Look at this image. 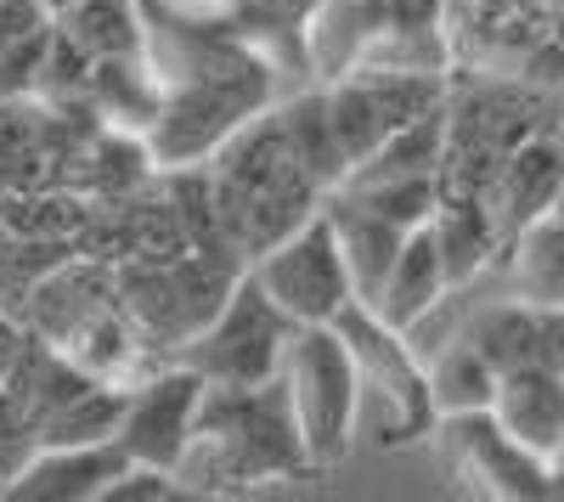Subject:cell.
Wrapping results in <instances>:
<instances>
[{
	"label": "cell",
	"instance_id": "6da1fadb",
	"mask_svg": "<svg viewBox=\"0 0 564 502\" xmlns=\"http://www.w3.org/2000/svg\"><path fill=\"white\" fill-rule=\"evenodd\" d=\"M276 390L282 406L294 418V435L305 446V463H339L350 440L361 435V379H356V356L345 345V334L334 323H305L289 328V345H282L276 361Z\"/></svg>",
	"mask_w": 564,
	"mask_h": 502
},
{
	"label": "cell",
	"instance_id": "7a4b0ae2",
	"mask_svg": "<svg viewBox=\"0 0 564 502\" xmlns=\"http://www.w3.org/2000/svg\"><path fill=\"white\" fill-rule=\"evenodd\" d=\"M334 328L345 334L350 356H356V379H361V418L356 429L379 435V440H417L423 429H435V401H430V379L423 361L412 350V334L390 328L372 305L350 299Z\"/></svg>",
	"mask_w": 564,
	"mask_h": 502
},
{
	"label": "cell",
	"instance_id": "3957f363",
	"mask_svg": "<svg viewBox=\"0 0 564 502\" xmlns=\"http://www.w3.org/2000/svg\"><path fill=\"white\" fill-rule=\"evenodd\" d=\"M289 316H282L249 277L226 288V299L209 310V323L181 345V361L193 368L209 390H249L271 384L282 345H289Z\"/></svg>",
	"mask_w": 564,
	"mask_h": 502
},
{
	"label": "cell",
	"instance_id": "277c9868",
	"mask_svg": "<svg viewBox=\"0 0 564 502\" xmlns=\"http://www.w3.org/2000/svg\"><path fill=\"white\" fill-rule=\"evenodd\" d=\"M243 277L289 316L294 328L305 323H334V316L356 299V283L345 271V254H339V238L327 226V209L322 215H305L294 232H282L276 243H265Z\"/></svg>",
	"mask_w": 564,
	"mask_h": 502
},
{
	"label": "cell",
	"instance_id": "5b68a950",
	"mask_svg": "<svg viewBox=\"0 0 564 502\" xmlns=\"http://www.w3.org/2000/svg\"><path fill=\"white\" fill-rule=\"evenodd\" d=\"M198 413H204V379L186 368V361H175V368L153 373L141 390L124 395L113 440L124 446L130 463L175 474L186 446H193V435H198Z\"/></svg>",
	"mask_w": 564,
	"mask_h": 502
},
{
	"label": "cell",
	"instance_id": "8992f818",
	"mask_svg": "<svg viewBox=\"0 0 564 502\" xmlns=\"http://www.w3.org/2000/svg\"><path fill=\"white\" fill-rule=\"evenodd\" d=\"M446 424V469L480 496H553V463L508 440L491 413H457Z\"/></svg>",
	"mask_w": 564,
	"mask_h": 502
},
{
	"label": "cell",
	"instance_id": "52a82bcc",
	"mask_svg": "<svg viewBox=\"0 0 564 502\" xmlns=\"http://www.w3.org/2000/svg\"><path fill=\"white\" fill-rule=\"evenodd\" d=\"M124 446L119 440H79V446H40L18 474L0 485L7 496L23 502H79V496H102L108 480L124 469Z\"/></svg>",
	"mask_w": 564,
	"mask_h": 502
},
{
	"label": "cell",
	"instance_id": "ba28073f",
	"mask_svg": "<svg viewBox=\"0 0 564 502\" xmlns=\"http://www.w3.org/2000/svg\"><path fill=\"white\" fill-rule=\"evenodd\" d=\"M486 413L502 424L508 440H520L531 458L553 463V451L564 446V379L547 373L542 361L497 373V395H491Z\"/></svg>",
	"mask_w": 564,
	"mask_h": 502
},
{
	"label": "cell",
	"instance_id": "9c48e42d",
	"mask_svg": "<svg viewBox=\"0 0 564 502\" xmlns=\"http://www.w3.org/2000/svg\"><path fill=\"white\" fill-rule=\"evenodd\" d=\"M446 294H452L446 265H441V249H435L430 220H423V226H412V232L401 238V249H395V260H390V271H384V283H379V294H372L367 305L379 310L390 328L412 334Z\"/></svg>",
	"mask_w": 564,
	"mask_h": 502
},
{
	"label": "cell",
	"instance_id": "30bf717a",
	"mask_svg": "<svg viewBox=\"0 0 564 502\" xmlns=\"http://www.w3.org/2000/svg\"><path fill=\"white\" fill-rule=\"evenodd\" d=\"M564 187V142L558 135H531L508 153V164L497 170V204L508 209V226L520 232V226L542 220L553 209Z\"/></svg>",
	"mask_w": 564,
	"mask_h": 502
},
{
	"label": "cell",
	"instance_id": "8fae6325",
	"mask_svg": "<svg viewBox=\"0 0 564 502\" xmlns=\"http://www.w3.org/2000/svg\"><path fill=\"white\" fill-rule=\"evenodd\" d=\"M327 226H334V238H339V254H345V271H350V283H356V299L367 305L372 294H379L384 283V271L401 249V226H390L384 215H372L367 204H356L350 193L334 198V209H327Z\"/></svg>",
	"mask_w": 564,
	"mask_h": 502
},
{
	"label": "cell",
	"instance_id": "7c38bea8",
	"mask_svg": "<svg viewBox=\"0 0 564 502\" xmlns=\"http://www.w3.org/2000/svg\"><path fill=\"white\" fill-rule=\"evenodd\" d=\"M423 379H430V401L435 418H457V413H486L497 395V368L468 345L463 334L446 339L435 356H423Z\"/></svg>",
	"mask_w": 564,
	"mask_h": 502
},
{
	"label": "cell",
	"instance_id": "4fadbf2b",
	"mask_svg": "<svg viewBox=\"0 0 564 502\" xmlns=\"http://www.w3.org/2000/svg\"><path fill=\"white\" fill-rule=\"evenodd\" d=\"M52 18H57V34L85 63H113V57L141 52V18L130 0H74V7H63Z\"/></svg>",
	"mask_w": 564,
	"mask_h": 502
},
{
	"label": "cell",
	"instance_id": "5bb4252c",
	"mask_svg": "<svg viewBox=\"0 0 564 502\" xmlns=\"http://www.w3.org/2000/svg\"><path fill=\"white\" fill-rule=\"evenodd\" d=\"M463 339L475 345L497 373L531 368V361H542V305H525V299L486 305V310L468 316Z\"/></svg>",
	"mask_w": 564,
	"mask_h": 502
},
{
	"label": "cell",
	"instance_id": "9a60e30c",
	"mask_svg": "<svg viewBox=\"0 0 564 502\" xmlns=\"http://www.w3.org/2000/svg\"><path fill=\"white\" fill-rule=\"evenodd\" d=\"M513 288L525 305L564 310V220L542 215L520 226V254H513Z\"/></svg>",
	"mask_w": 564,
	"mask_h": 502
},
{
	"label": "cell",
	"instance_id": "2e32d148",
	"mask_svg": "<svg viewBox=\"0 0 564 502\" xmlns=\"http://www.w3.org/2000/svg\"><path fill=\"white\" fill-rule=\"evenodd\" d=\"M430 232H435V249H441V265H446L452 288H463L486 265V254L497 249V220L480 204H441L430 215Z\"/></svg>",
	"mask_w": 564,
	"mask_h": 502
},
{
	"label": "cell",
	"instance_id": "e0dca14e",
	"mask_svg": "<svg viewBox=\"0 0 564 502\" xmlns=\"http://www.w3.org/2000/svg\"><path fill=\"white\" fill-rule=\"evenodd\" d=\"M327 102V124H334V142H339V153H345V175L384 142L390 135V119H384V108H379V97H372V85L367 79H356V85H339L334 97H322Z\"/></svg>",
	"mask_w": 564,
	"mask_h": 502
},
{
	"label": "cell",
	"instance_id": "ac0fdd59",
	"mask_svg": "<svg viewBox=\"0 0 564 502\" xmlns=\"http://www.w3.org/2000/svg\"><path fill=\"white\" fill-rule=\"evenodd\" d=\"M350 198L367 204L372 215H384L390 226H401V232H412V226H423L441 209L435 175H361L350 181Z\"/></svg>",
	"mask_w": 564,
	"mask_h": 502
},
{
	"label": "cell",
	"instance_id": "d6986e66",
	"mask_svg": "<svg viewBox=\"0 0 564 502\" xmlns=\"http://www.w3.org/2000/svg\"><path fill=\"white\" fill-rule=\"evenodd\" d=\"M52 34V12H45V0H0V63L29 52Z\"/></svg>",
	"mask_w": 564,
	"mask_h": 502
},
{
	"label": "cell",
	"instance_id": "ffe728a7",
	"mask_svg": "<svg viewBox=\"0 0 564 502\" xmlns=\"http://www.w3.org/2000/svg\"><path fill=\"white\" fill-rule=\"evenodd\" d=\"M542 368L564 379V310H542Z\"/></svg>",
	"mask_w": 564,
	"mask_h": 502
},
{
	"label": "cell",
	"instance_id": "44dd1931",
	"mask_svg": "<svg viewBox=\"0 0 564 502\" xmlns=\"http://www.w3.org/2000/svg\"><path fill=\"white\" fill-rule=\"evenodd\" d=\"M23 356V334L12 328V323H0V379L12 373V361Z\"/></svg>",
	"mask_w": 564,
	"mask_h": 502
},
{
	"label": "cell",
	"instance_id": "7402d4cb",
	"mask_svg": "<svg viewBox=\"0 0 564 502\" xmlns=\"http://www.w3.org/2000/svg\"><path fill=\"white\" fill-rule=\"evenodd\" d=\"M553 491H564V446L553 451Z\"/></svg>",
	"mask_w": 564,
	"mask_h": 502
},
{
	"label": "cell",
	"instance_id": "603a6c76",
	"mask_svg": "<svg viewBox=\"0 0 564 502\" xmlns=\"http://www.w3.org/2000/svg\"><path fill=\"white\" fill-rule=\"evenodd\" d=\"M63 7H74V0H45V12H63Z\"/></svg>",
	"mask_w": 564,
	"mask_h": 502
},
{
	"label": "cell",
	"instance_id": "cb8c5ba5",
	"mask_svg": "<svg viewBox=\"0 0 564 502\" xmlns=\"http://www.w3.org/2000/svg\"><path fill=\"white\" fill-rule=\"evenodd\" d=\"M558 142H564V130H558Z\"/></svg>",
	"mask_w": 564,
	"mask_h": 502
}]
</instances>
